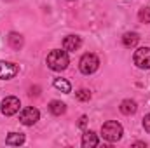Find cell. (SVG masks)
Listing matches in <instances>:
<instances>
[{"mask_svg":"<svg viewBox=\"0 0 150 148\" xmlns=\"http://www.w3.org/2000/svg\"><path fill=\"white\" fill-rule=\"evenodd\" d=\"M68 63H70V58L67 54V51H61V49H54L47 54V66L54 72H63L68 68Z\"/></svg>","mask_w":150,"mask_h":148,"instance_id":"obj_1","label":"cell"},{"mask_svg":"<svg viewBox=\"0 0 150 148\" xmlns=\"http://www.w3.org/2000/svg\"><path fill=\"white\" fill-rule=\"evenodd\" d=\"M122 134H124V129L117 120H108L101 125V136H103V140H107L110 143L119 141L122 138Z\"/></svg>","mask_w":150,"mask_h":148,"instance_id":"obj_2","label":"cell"},{"mask_svg":"<svg viewBox=\"0 0 150 148\" xmlns=\"http://www.w3.org/2000/svg\"><path fill=\"white\" fill-rule=\"evenodd\" d=\"M79 68H80V72L84 75L94 73V72L100 68V59H98V56L93 54V52L84 54V56L80 58V61H79Z\"/></svg>","mask_w":150,"mask_h":148,"instance_id":"obj_3","label":"cell"},{"mask_svg":"<svg viewBox=\"0 0 150 148\" xmlns=\"http://www.w3.org/2000/svg\"><path fill=\"white\" fill-rule=\"evenodd\" d=\"M19 106H21V101H19V98H16V96H7V98H4L2 103H0V110H2L4 115H7V117L18 113V111H19Z\"/></svg>","mask_w":150,"mask_h":148,"instance_id":"obj_4","label":"cell"},{"mask_svg":"<svg viewBox=\"0 0 150 148\" xmlns=\"http://www.w3.org/2000/svg\"><path fill=\"white\" fill-rule=\"evenodd\" d=\"M133 61L138 68L142 70H149L150 68V47H140L134 51Z\"/></svg>","mask_w":150,"mask_h":148,"instance_id":"obj_5","label":"cell"},{"mask_svg":"<svg viewBox=\"0 0 150 148\" xmlns=\"http://www.w3.org/2000/svg\"><path fill=\"white\" fill-rule=\"evenodd\" d=\"M38 118H40V111L33 106H26L19 113V122L23 125H33V124L38 122Z\"/></svg>","mask_w":150,"mask_h":148,"instance_id":"obj_6","label":"cell"},{"mask_svg":"<svg viewBox=\"0 0 150 148\" xmlns=\"http://www.w3.org/2000/svg\"><path fill=\"white\" fill-rule=\"evenodd\" d=\"M19 73V66L11 61H0V80H11Z\"/></svg>","mask_w":150,"mask_h":148,"instance_id":"obj_7","label":"cell"},{"mask_svg":"<svg viewBox=\"0 0 150 148\" xmlns=\"http://www.w3.org/2000/svg\"><path fill=\"white\" fill-rule=\"evenodd\" d=\"M98 143H100V138L94 131H86L82 134V147L84 148H94L98 147Z\"/></svg>","mask_w":150,"mask_h":148,"instance_id":"obj_8","label":"cell"},{"mask_svg":"<svg viewBox=\"0 0 150 148\" xmlns=\"http://www.w3.org/2000/svg\"><path fill=\"white\" fill-rule=\"evenodd\" d=\"M80 45H82V38L79 35H68L63 40V49L65 51H77Z\"/></svg>","mask_w":150,"mask_h":148,"instance_id":"obj_9","label":"cell"},{"mask_svg":"<svg viewBox=\"0 0 150 148\" xmlns=\"http://www.w3.org/2000/svg\"><path fill=\"white\" fill-rule=\"evenodd\" d=\"M25 134L23 132H9V136L5 138V145H9V147H19V145H23L25 143Z\"/></svg>","mask_w":150,"mask_h":148,"instance_id":"obj_10","label":"cell"},{"mask_svg":"<svg viewBox=\"0 0 150 148\" xmlns=\"http://www.w3.org/2000/svg\"><path fill=\"white\" fill-rule=\"evenodd\" d=\"M138 42H140V35H138L136 32H127V33H124V37H122V44H124V47H127V49L134 47Z\"/></svg>","mask_w":150,"mask_h":148,"instance_id":"obj_11","label":"cell"},{"mask_svg":"<svg viewBox=\"0 0 150 148\" xmlns=\"http://www.w3.org/2000/svg\"><path fill=\"white\" fill-rule=\"evenodd\" d=\"M119 110H120V113H124V115H133L134 111L138 110V106H136V101H133V99H124V101L120 103Z\"/></svg>","mask_w":150,"mask_h":148,"instance_id":"obj_12","label":"cell"},{"mask_svg":"<svg viewBox=\"0 0 150 148\" xmlns=\"http://www.w3.org/2000/svg\"><path fill=\"white\" fill-rule=\"evenodd\" d=\"M7 42H9V45H11L12 49H21V47H23V44H25L23 35H19V33H16V32H11V33H9Z\"/></svg>","mask_w":150,"mask_h":148,"instance_id":"obj_13","label":"cell"},{"mask_svg":"<svg viewBox=\"0 0 150 148\" xmlns=\"http://www.w3.org/2000/svg\"><path fill=\"white\" fill-rule=\"evenodd\" d=\"M49 111H51L52 115L59 117V115H63V113L67 111V105L61 103V101H58V99H52V101L49 103Z\"/></svg>","mask_w":150,"mask_h":148,"instance_id":"obj_14","label":"cell"},{"mask_svg":"<svg viewBox=\"0 0 150 148\" xmlns=\"http://www.w3.org/2000/svg\"><path fill=\"white\" fill-rule=\"evenodd\" d=\"M52 85L58 89V91H61V92H65V94H68V92H72V84L68 82V80H65V78H54V82H52Z\"/></svg>","mask_w":150,"mask_h":148,"instance_id":"obj_15","label":"cell"},{"mask_svg":"<svg viewBox=\"0 0 150 148\" xmlns=\"http://www.w3.org/2000/svg\"><path fill=\"white\" fill-rule=\"evenodd\" d=\"M138 19H140L142 23L149 25L150 23V7H143V9H140V12H138Z\"/></svg>","mask_w":150,"mask_h":148,"instance_id":"obj_16","label":"cell"},{"mask_svg":"<svg viewBox=\"0 0 150 148\" xmlns=\"http://www.w3.org/2000/svg\"><path fill=\"white\" fill-rule=\"evenodd\" d=\"M75 96H77L79 101H89V99H91V92H89L87 89H79V91L75 92Z\"/></svg>","mask_w":150,"mask_h":148,"instance_id":"obj_17","label":"cell"},{"mask_svg":"<svg viewBox=\"0 0 150 148\" xmlns=\"http://www.w3.org/2000/svg\"><path fill=\"white\" fill-rule=\"evenodd\" d=\"M143 129L150 134V113L149 115H145V118H143Z\"/></svg>","mask_w":150,"mask_h":148,"instance_id":"obj_18","label":"cell"},{"mask_svg":"<svg viewBox=\"0 0 150 148\" xmlns=\"http://www.w3.org/2000/svg\"><path fill=\"white\" fill-rule=\"evenodd\" d=\"M86 124H87V117H86V115H82V117L79 118V127H82V129H84V127H86Z\"/></svg>","mask_w":150,"mask_h":148,"instance_id":"obj_19","label":"cell"},{"mask_svg":"<svg viewBox=\"0 0 150 148\" xmlns=\"http://www.w3.org/2000/svg\"><path fill=\"white\" fill-rule=\"evenodd\" d=\"M38 91H40V87H32V89H30V92H28V94H30V96H38V94H40V92H38Z\"/></svg>","mask_w":150,"mask_h":148,"instance_id":"obj_20","label":"cell"},{"mask_svg":"<svg viewBox=\"0 0 150 148\" xmlns=\"http://www.w3.org/2000/svg\"><path fill=\"white\" fill-rule=\"evenodd\" d=\"M133 147H136V148H147V145H145L143 141H136V143H134Z\"/></svg>","mask_w":150,"mask_h":148,"instance_id":"obj_21","label":"cell"},{"mask_svg":"<svg viewBox=\"0 0 150 148\" xmlns=\"http://www.w3.org/2000/svg\"><path fill=\"white\" fill-rule=\"evenodd\" d=\"M70 2H72V0H70Z\"/></svg>","mask_w":150,"mask_h":148,"instance_id":"obj_22","label":"cell"}]
</instances>
